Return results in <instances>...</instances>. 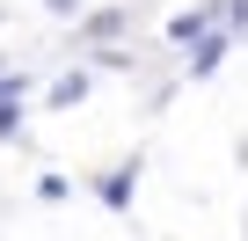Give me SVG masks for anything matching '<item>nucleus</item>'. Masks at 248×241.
Segmentation results:
<instances>
[{"instance_id": "nucleus-1", "label": "nucleus", "mask_w": 248, "mask_h": 241, "mask_svg": "<svg viewBox=\"0 0 248 241\" xmlns=\"http://www.w3.org/2000/svg\"><path fill=\"white\" fill-rule=\"evenodd\" d=\"M204 30H212V8H197V15H175V22H168V37H175V44H190V37H204Z\"/></svg>"}, {"instance_id": "nucleus-3", "label": "nucleus", "mask_w": 248, "mask_h": 241, "mask_svg": "<svg viewBox=\"0 0 248 241\" xmlns=\"http://www.w3.org/2000/svg\"><path fill=\"white\" fill-rule=\"evenodd\" d=\"M102 205H132V168H117V176L102 183Z\"/></svg>"}, {"instance_id": "nucleus-2", "label": "nucleus", "mask_w": 248, "mask_h": 241, "mask_svg": "<svg viewBox=\"0 0 248 241\" xmlns=\"http://www.w3.org/2000/svg\"><path fill=\"white\" fill-rule=\"evenodd\" d=\"M226 37H233V30H219V37H204V44H197V59H190V73H212V66H219V51H226Z\"/></svg>"}, {"instance_id": "nucleus-4", "label": "nucleus", "mask_w": 248, "mask_h": 241, "mask_svg": "<svg viewBox=\"0 0 248 241\" xmlns=\"http://www.w3.org/2000/svg\"><path fill=\"white\" fill-rule=\"evenodd\" d=\"M80 95H88V73H80V80H59V88H51V102H59V110H66V102H80Z\"/></svg>"}]
</instances>
